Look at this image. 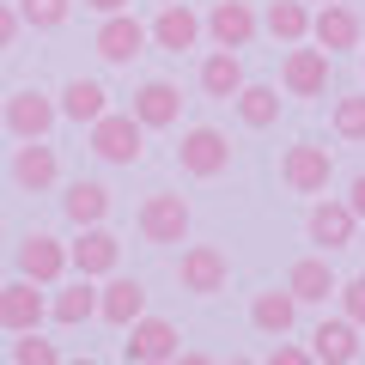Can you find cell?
Here are the masks:
<instances>
[{
	"label": "cell",
	"mask_w": 365,
	"mask_h": 365,
	"mask_svg": "<svg viewBox=\"0 0 365 365\" xmlns=\"http://www.w3.org/2000/svg\"><path fill=\"white\" fill-rule=\"evenodd\" d=\"M86 140H91V153L104 158V165H140V153H146V128L128 116V110H104L98 122H86Z\"/></svg>",
	"instance_id": "1"
},
{
	"label": "cell",
	"mask_w": 365,
	"mask_h": 365,
	"mask_svg": "<svg viewBox=\"0 0 365 365\" xmlns=\"http://www.w3.org/2000/svg\"><path fill=\"white\" fill-rule=\"evenodd\" d=\"M182 353V335H177V323H165V317H134L128 323V341H122V359L128 365H165V359H177Z\"/></svg>",
	"instance_id": "2"
},
{
	"label": "cell",
	"mask_w": 365,
	"mask_h": 365,
	"mask_svg": "<svg viewBox=\"0 0 365 365\" xmlns=\"http://www.w3.org/2000/svg\"><path fill=\"white\" fill-rule=\"evenodd\" d=\"M0 122H6V134H13V140H43V134H49L55 122H61V110H55V98H49V91L25 86V91H13V98H6Z\"/></svg>",
	"instance_id": "3"
},
{
	"label": "cell",
	"mask_w": 365,
	"mask_h": 365,
	"mask_svg": "<svg viewBox=\"0 0 365 365\" xmlns=\"http://www.w3.org/2000/svg\"><path fill=\"white\" fill-rule=\"evenodd\" d=\"M134 225H140L146 244H182V237H189V201L170 195V189H158V195H146V201H140Z\"/></svg>",
	"instance_id": "4"
},
{
	"label": "cell",
	"mask_w": 365,
	"mask_h": 365,
	"mask_svg": "<svg viewBox=\"0 0 365 365\" xmlns=\"http://www.w3.org/2000/svg\"><path fill=\"white\" fill-rule=\"evenodd\" d=\"M329 177H335V158H329V146H287V158H280V182H287L292 195H323Z\"/></svg>",
	"instance_id": "5"
},
{
	"label": "cell",
	"mask_w": 365,
	"mask_h": 365,
	"mask_svg": "<svg viewBox=\"0 0 365 365\" xmlns=\"http://www.w3.org/2000/svg\"><path fill=\"white\" fill-rule=\"evenodd\" d=\"M177 280H182V292L213 299V292H225V280H232V262H225V250H213V244H189L182 262H177Z\"/></svg>",
	"instance_id": "6"
},
{
	"label": "cell",
	"mask_w": 365,
	"mask_h": 365,
	"mask_svg": "<svg viewBox=\"0 0 365 365\" xmlns=\"http://www.w3.org/2000/svg\"><path fill=\"white\" fill-rule=\"evenodd\" d=\"M177 165L182 177H220V170H232V140L220 128H189L177 146Z\"/></svg>",
	"instance_id": "7"
},
{
	"label": "cell",
	"mask_w": 365,
	"mask_h": 365,
	"mask_svg": "<svg viewBox=\"0 0 365 365\" xmlns=\"http://www.w3.org/2000/svg\"><path fill=\"white\" fill-rule=\"evenodd\" d=\"M13 182L25 189V195H49L55 182H61V158H55L49 134H43V140H19V153H13Z\"/></svg>",
	"instance_id": "8"
},
{
	"label": "cell",
	"mask_w": 365,
	"mask_h": 365,
	"mask_svg": "<svg viewBox=\"0 0 365 365\" xmlns=\"http://www.w3.org/2000/svg\"><path fill=\"white\" fill-rule=\"evenodd\" d=\"M19 274H25V280H37V287H55V280H61L67 274V244L61 237H49V232H25L19 237Z\"/></svg>",
	"instance_id": "9"
},
{
	"label": "cell",
	"mask_w": 365,
	"mask_h": 365,
	"mask_svg": "<svg viewBox=\"0 0 365 365\" xmlns=\"http://www.w3.org/2000/svg\"><path fill=\"white\" fill-rule=\"evenodd\" d=\"M280 86H287V98H323L329 91V49H299V43H287Z\"/></svg>",
	"instance_id": "10"
},
{
	"label": "cell",
	"mask_w": 365,
	"mask_h": 365,
	"mask_svg": "<svg viewBox=\"0 0 365 365\" xmlns=\"http://www.w3.org/2000/svg\"><path fill=\"white\" fill-rule=\"evenodd\" d=\"M122 262V244L104 232V225H79V237L67 244V268H79L86 280H104V274H116Z\"/></svg>",
	"instance_id": "11"
},
{
	"label": "cell",
	"mask_w": 365,
	"mask_h": 365,
	"mask_svg": "<svg viewBox=\"0 0 365 365\" xmlns=\"http://www.w3.org/2000/svg\"><path fill=\"white\" fill-rule=\"evenodd\" d=\"M146 43H153V37H146V25H140L134 13H104V25H98V43H91V49L104 55L110 67H128L134 55H146Z\"/></svg>",
	"instance_id": "12"
},
{
	"label": "cell",
	"mask_w": 365,
	"mask_h": 365,
	"mask_svg": "<svg viewBox=\"0 0 365 365\" xmlns=\"http://www.w3.org/2000/svg\"><path fill=\"white\" fill-rule=\"evenodd\" d=\"M43 317H49V299H43L37 280L19 274L13 287H0V329H6V335H19V329H43Z\"/></svg>",
	"instance_id": "13"
},
{
	"label": "cell",
	"mask_w": 365,
	"mask_h": 365,
	"mask_svg": "<svg viewBox=\"0 0 365 365\" xmlns=\"http://www.w3.org/2000/svg\"><path fill=\"white\" fill-rule=\"evenodd\" d=\"M256 25H262V19H256V6H250V0H220L201 31L213 37V49H250Z\"/></svg>",
	"instance_id": "14"
},
{
	"label": "cell",
	"mask_w": 365,
	"mask_h": 365,
	"mask_svg": "<svg viewBox=\"0 0 365 365\" xmlns=\"http://www.w3.org/2000/svg\"><path fill=\"white\" fill-rule=\"evenodd\" d=\"M353 232H359V213H353L347 201H317V207H311V244L323 250V256L347 250Z\"/></svg>",
	"instance_id": "15"
},
{
	"label": "cell",
	"mask_w": 365,
	"mask_h": 365,
	"mask_svg": "<svg viewBox=\"0 0 365 365\" xmlns=\"http://www.w3.org/2000/svg\"><path fill=\"white\" fill-rule=\"evenodd\" d=\"M311 359L317 365H353V359H359V323H347V317H323V323L311 329Z\"/></svg>",
	"instance_id": "16"
},
{
	"label": "cell",
	"mask_w": 365,
	"mask_h": 365,
	"mask_svg": "<svg viewBox=\"0 0 365 365\" xmlns=\"http://www.w3.org/2000/svg\"><path fill=\"white\" fill-rule=\"evenodd\" d=\"M140 128H170V122L182 116V91L170 86V79H146L140 91H134V110H128Z\"/></svg>",
	"instance_id": "17"
},
{
	"label": "cell",
	"mask_w": 365,
	"mask_h": 365,
	"mask_svg": "<svg viewBox=\"0 0 365 365\" xmlns=\"http://www.w3.org/2000/svg\"><path fill=\"white\" fill-rule=\"evenodd\" d=\"M146 37H153L158 49H170V55H182V49H195V43H201V19L189 13V6H182V0H170L165 13H158L153 25H146Z\"/></svg>",
	"instance_id": "18"
},
{
	"label": "cell",
	"mask_w": 365,
	"mask_h": 365,
	"mask_svg": "<svg viewBox=\"0 0 365 365\" xmlns=\"http://www.w3.org/2000/svg\"><path fill=\"white\" fill-rule=\"evenodd\" d=\"M335 287H341V280H335V268H329V256H299L292 274H287V292L299 304H329Z\"/></svg>",
	"instance_id": "19"
},
{
	"label": "cell",
	"mask_w": 365,
	"mask_h": 365,
	"mask_svg": "<svg viewBox=\"0 0 365 365\" xmlns=\"http://www.w3.org/2000/svg\"><path fill=\"white\" fill-rule=\"evenodd\" d=\"M311 37H317V49H359V13H347L341 0H323V13L311 19Z\"/></svg>",
	"instance_id": "20"
},
{
	"label": "cell",
	"mask_w": 365,
	"mask_h": 365,
	"mask_svg": "<svg viewBox=\"0 0 365 365\" xmlns=\"http://www.w3.org/2000/svg\"><path fill=\"white\" fill-rule=\"evenodd\" d=\"M140 311H146V287H140V280H128V274H116V280L98 292V317H104L110 329H128Z\"/></svg>",
	"instance_id": "21"
},
{
	"label": "cell",
	"mask_w": 365,
	"mask_h": 365,
	"mask_svg": "<svg viewBox=\"0 0 365 365\" xmlns=\"http://www.w3.org/2000/svg\"><path fill=\"white\" fill-rule=\"evenodd\" d=\"M55 110H61L67 122H79V128H86V122H98V116L110 110V91L98 86V79H67L61 98H55Z\"/></svg>",
	"instance_id": "22"
},
{
	"label": "cell",
	"mask_w": 365,
	"mask_h": 365,
	"mask_svg": "<svg viewBox=\"0 0 365 365\" xmlns=\"http://www.w3.org/2000/svg\"><path fill=\"white\" fill-rule=\"evenodd\" d=\"M61 213H67L73 225H104V213H110V189H104V182H91V177L67 182V195H61Z\"/></svg>",
	"instance_id": "23"
},
{
	"label": "cell",
	"mask_w": 365,
	"mask_h": 365,
	"mask_svg": "<svg viewBox=\"0 0 365 365\" xmlns=\"http://www.w3.org/2000/svg\"><path fill=\"white\" fill-rule=\"evenodd\" d=\"M237 86H244V61H237V49H213L207 61H201V91L220 98V104H232Z\"/></svg>",
	"instance_id": "24"
},
{
	"label": "cell",
	"mask_w": 365,
	"mask_h": 365,
	"mask_svg": "<svg viewBox=\"0 0 365 365\" xmlns=\"http://www.w3.org/2000/svg\"><path fill=\"white\" fill-rule=\"evenodd\" d=\"M49 317H55L61 329H79V323H91V317H98V287H91L86 274H79L73 287H61V292L49 299Z\"/></svg>",
	"instance_id": "25"
},
{
	"label": "cell",
	"mask_w": 365,
	"mask_h": 365,
	"mask_svg": "<svg viewBox=\"0 0 365 365\" xmlns=\"http://www.w3.org/2000/svg\"><path fill=\"white\" fill-rule=\"evenodd\" d=\"M237 122H244V128H274V122H280V86H237Z\"/></svg>",
	"instance_id": "26"
},
{
	"label": "cell",
	"mask_w": 365,
	"mask_h": 365,
	"mask_svg": "<svg viewBox=\"0 0 365 365\" xmlns=\"http://www.w3.org/2000/svg\"><path fill=\"white\" fill-rule=\"evenodd\" d=\"M250 323H256L262 335H292V323H299V299H292V292H256Z\"/></svg>",
	"instance_id": "27"
},
{
	"label": "cell",
	"mask_w": 365,
	"mask_h": 365,
	"mask_svg": "<svg viewBox=\"0 0 365 365\" xmlns=\"http://www.w3.org/2000/svg\"><path fill=\"white\" fill-rule=\"evenodd\" d=\"M262 25H268L274 43H304L311 37V6H304V0H274Z\"/></svg>",
	"instance_id": "28"
},
{
	"label": "cell",
	"mask_w": 365,
	"mask_h": 365,
	"mask_svg": "<svg viewBox=\"0 0 365 365\" xmlns=\"http://www.w3.org/2000/svg\"><path fill=\"white\" fill-rule=\"evenodd\" d=\"M67 13H73V0H19V19L31 31H61Z\"/></svg>",
	"instance_id": "29"
},
{
	"label": "cell",
	"mask_w": 365,
	"mask_h": 365,
	"mask_svg": "<svg viewBox=\"0 0 365 365\" xmlns=\"http://www.w3.org/2000/svg\"><path fill=\"white\" fill-rule=\"evenodd\" d=\"M13 359H19V365H55V359H61V347H55V341H43L37 329H19Z\"/></svg>",
	"instance_id": "30"
},
{
	"label": "cell",
	"mask_w": 365,
	"mask_h": 365,
	"mask_svg": "<svg viewBox=\"0 0 365 365\" xmlns=\"http://www.w3.org/2000/svg\"><path fill=\"white\" fill-rule=\"evenodd\" d=\"M335 134L341 140H365V98H335Z\"/></svg>",
	"instance_id": "31"
},
{
	"label": "cell",
	"mask_w": 365,
	"mask_h": 365,
	"mask_svg": "<svg viewBox=\"0 0 365 365\" xmlns=\"http://www.w3.org/2000/svg\"><path fill=\"white\" fill-rule=\"evenodd\" d=\"M335 299H341V317L365 329V274H359V280H341V287H335Z\"/></svg>",
	"instance_id": "32"
},
{
	"label": "cell",
	"mask_w": 365,
	"mask_h": 365,
	"mask_svg": "<svg viewBox=\"0 0 365 365\" xmlns=\"http://www.w3.org/2000/svg\"><path fill=\"white\" fill-rule=\"evenodd\" d=\"M19 31H25L19 6H6V0H0V49H13V43H19Z\"/></svg>",
	"instance_id": "33"
},
{
	"label": "cell",
	"mask_w": 365,
	"mask_h": 365,
	"mask_svg": "<svg viewBox=\"0 0 365 365\" xmlns=\"http://www.w3.org/2000/svg\"><path fill=\"white\" fill-rule=\"evenodd\" d=\"M268 365H311V347H292V341H280V347L268 353Z\"/></svg>",
	"instance_id": "34"
},
{
	"label": "cell",
	"mask_w": 365,
	"mask_h": 365,
	"mask_svg": "<svg viewBox=\"0 0 365 365\" xmlns=\"http://www.w3.org/2000/svg\"><path fill=\"white\" fill-rule=\"evenodd\" d=\"M347 207H353V213H359V220H365V170H359V177H353V195H347Z\"/></svg>",
	"instance_id": "35"
},
{
	"label": "cell",
	"mask_w": 365,
	"mask_h": 365,
	"mask_svg": "<svg viewBox=\"0 0 365 365\" xmlns=\"http://www.w3.org/2000/svg\"><path fill=\"white\" fill-rule=\"evenodd\" d=\"M86 6H91L98 19H104V13H128V0H86Z\"/></svg>",
	"instance_id": "36"
}]
</instances>
